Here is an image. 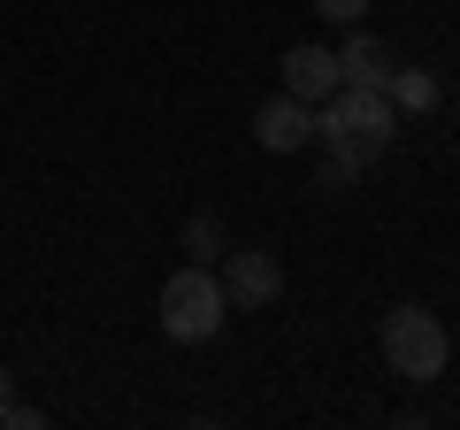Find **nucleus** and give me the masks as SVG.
<instances>
[{
    "mask_svg": "<svg viewBox=\"0 0 460 430\" xmlns=\"http://www.w3.org/2000/svg\"><path fill=\"white\" fill-rule=\"evenodd\" d=\"M338 69H345V85H392V54H384V39H368L361 23H353V39L338 47Z\"/></svg>",
    "mask_w": 460,
    "mask_h": 430,
    "instance_id": "0eeeda50",
    "label": "nucleus"
},
{
    "mask_svg": "<svg viewBox=\"0 0 460 430\" xmlns=\"http://www.w3.org/2000/svg\"><path fill=\"white\" fill-rule=\"evenodd\" d=\"M314 131H323V108H307V100H292V93H277V100H261V108H253V139H261L269 154L314 147Z\"/></svg>",
    "mask_w": 460,
    "mask_h": 430,
    "instance_id": "20e7f679",
    "label": "nucleus"
},
{
    "mask_svg": "<svg viewBox=\"0 0 460 430\" xmlns=\"http://www.w3.org/2000/svg\"><path fill=\"white\" fill-rule=\"evenodd\" d=\"M384 93H392V108H429V100H438V85H429L422 69H392V85H384Z\"/></svg>",
    "mask_w": 460,
    "mask_h": 430,
    "instance_id": "6e6552de",
    "label": "nucleus"
},
{
    "mask_svg": "<svg viewBox=\"0 0 460 430\" xmlns=\"http://www.w3.org/2000/svg\"><path fill=\"white\" fill-rule=\"evenodd\" d=\"M184 246H192L199 262H208V254L223 246V223H215V215H192V223H184Z\"/></svg>",
    "mask_w": 460,
    "mask_h": 430,
    "instance_id": "1a4fd4ad",
    "label": "nucleus"
},
{
    "mask_svg": "<svg viewBox=\"0 0 460 430\" xmlns=\"http://www.w3.org/2000/svg\"><path fill=\"white\" fill-rule=\"evenodd\" d=\"M314 16H323V23H345V31H353V23L368 16V0H314Z\"/></svg>",
    "mask_w": 460,
    "mask_h": 430,
    "instance_id": "9d476101",
    "label": "nucleus"
},
{
    "mask_svg": "<svg viewBox=\"0 0 460 430\" xmlns=\"http://www.w3.org/2000/svg\"><path fill=\"white\" fill-rule=\"evenodd\" d=\"M223 292H230V308H269V300L284 292V262H277L269 246L230 254V269H223Z\"/></svg>",
    "mask_w": 460,
    "mask_h": 430,
    "instance_id": "39448f33",
    "label": "nucleus"
},
{
    "mask_svg": "<svg viewBox=\"0 0 460 430\" xmlns=\"http://www.w3.org/2000/svg\"><path fill=\"white\" fill-rule=\"evenodd\" d=\"M345 85V69H338V47H292L284 54V93L292 100H307V108H323L330 93Z\"/></svg>",
    "mask_w": 460,
    "mask_h": 430,
    "instance_id": "423d86ee",
    "label": "nucleus"
},
{
    "mask_svg": "<svg viewBox=\"0 0 460 430\" xmlns=\"http://www.w3.org/2000/svg\"><path fill=\"white\" fill-rule=\"evenodd\" d=\"M392 131H399V108H392L384 85H338V93L323 100V131L314 139H323L345 169H368L384 147H392Z\"/></svg>",
    "mask_w": 460,
    "mask_h": 430,
    "instance_id": "f257e3e1",
    "label": "nucleus"
},
{
    "mask_svg": "<svg viewBox=\"0 0 460 430\" xmlns=\"http://www.w3.org/2000/svg\"><path fill=\"white\" fill-rule=\"evenodd\" d=\"M223 323H230V292H223V277H215L208 262H184L177 277L162 284V331L177 338V346H208Z\"/></svg>",
    "mask_w": 460,
    "mask_h": 430,
    "instance_id": "f03ea898",
    "label": "nucleus"
},
{
    "mask_svg": "<svg viewBox=\"0 0 460 430\" xmlns=\"http://www.w3.org/2000/svg\"><path fill=\"white\" fill-rule=\"evenodd\" d=\"M0 399H8V369H0Z\"/></svg>",
    "mask_w": 460,
    "mask_h": 430,
    "instance_id": "f8f14e48",
    "label": "nucleus"
},
{
    "mask_svg": "<svg viewBox=\"0 0 460 430\" xmlns=\"http://www.w3.org/2000/svg\"><path fill=\"white\" fill-rule=\"evenodd\" d=\"M384 362L399 369L407 384H438L445 377V362H453V338H445V323L429 308H392L384 315Z\"/></svg>",
    "mask_w": 460,
    "mask_h": 430,
    "instance_id": "7ed1b4c3",
    "label": "nucleus"
},
{
    "mask_svg": "<svg viewBox=\"0 0 460 430\" xmlns=\"http://www.w3.org/2000/svg\"><path fill=\"white\" fill-rule=\"evenodd\" d=\"M0 423H8V430H39V423H47V415H39V408H23V399L8 392V399H0Z\"/></svg>",
    "mask_w": 460,
    "mask_h": 430,
    "instance_id": "9b49d317",
    "label": "nucleus"
}]
</instances>
